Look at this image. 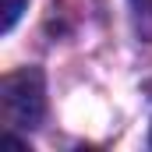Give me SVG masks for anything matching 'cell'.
Returning <instances> with one entry per match:
<instances>
[{
  "instance_id": "obj_1",
  "label": "cell",
  "mask_w": 152,
  "mask_h": 152,
  "mask_svg": "<svg viewBox=\"0 0 152 152\" xmlns=\"http://www.w3.org/2000/svg\"><path fill=\"white\" fill-rule=\"evenodd\" d=\"M0 110L11 127H36L46 110V92H42V75L36 67L14 71L0 81Z\"/></svg>"
},
{
  "instance_id": "obj_2",
  "label": "cell",
  "mask_w": 152,
  "mask_h": 152,
  "mask_svg": "<svg viewBox=\"0 0 152 152\" xmlns=\"http://www.w3.org/2000/svg\"><path fill=\"white\" fill-rule=\"evenodd\" d=\"M21 7H25V0H4V21H0V28H4V32H11V28H14V21H18Z\"/></svg>"
}]
</instances>
